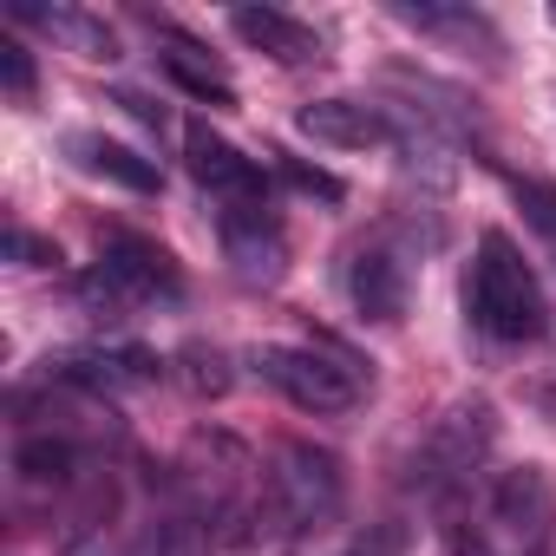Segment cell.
Listing matches in <instances>:
<instances>
[{
    "label": "cell",
    "mask_w": 556,
    "mask_h": 556,
    "mask_svg": "<svg viewBox=\"0 0 556 556\" xmlns=\"http://www.w3.org/2000/svg\"><path fill=\"white\" fill-rule=\"evenodd\" d=\"M465 308L504 348H523V341H543L549 334L543 282H536V268L523 262V249L504 229H484L478 236V255H471V275H465Z\"/></svg>",
    "instance_id": "cell-1"
},
{
    "label": "cell",
    "mask_w": 556,
    "mask_h": 556,
    "mask_svg": "<svg viewBox=\"0 0 556 556\" xmlns=\"http://www.w3.org/2000/svg\"><path fill=\"white\" fill-rule=\"evenodd\" d=\"M491 439H497L491 400H458V406H445V413L432 419V432L419 439V452H413V491L445 497V491L471 484L478 465H484V452H491Z\"/></svg>",
    "instance_id": "cell-2"
},
{
    "label": "cell",
    "mask_w": 556,
    "mask_h": 556,
    "mask_svg": "<svg viewBox=\"0 0 556 556\" xmlns=\"http://www.w3.org/2000/svg\"><path fill=\"white\" fill-rule=\"evenodd\" d=\"M86 302L105 308V315H125V308H151V302H177L184 295V268L170 262V249L144 242V236H112L99 268L86 275Z\"/></svg>",
    "instance_id": "cell-3"
},
{
    "label": "cell",
    "mask_w": 556,
    "mask_h": 556,
    "mask_svg": "<svg viewBox=\"0 0 556 556\" xmlns=\"http://www.w3.org/2000/svg\"><path fill=\"white\" fill-rule=\"evenodd\" d=\"M549 523H556V497H549L543 465H510L484 484V510H478L471 530L497 556H536L549 543Z\"/></svg>",
    "instance_id": "cell-4"
},
{
    "label": "cell",
    "mask_w": 556,
    "mask_h": 556,
    "mask_svg": "<svg viewBox=\"0 0 556 556\" xmlns=\"http://www.w3.org/2000/svg\"><path fill=\"white\" fill-rule=\"evenodd\" d=\"M249 367H255L275 393H289L302 413H354V406H361V374H354L341 354L262 341V348L249 354Z\"/></svg>",
    "instance_id": "cell-5"
},
{
    "label": "cell",
    "mask_w": 556,
    "mask_h": 556,
    "mask_svg": "<svg viewBox=\"0 0 556 556\" xmlns=\"http://www.w3.org/2000/svg\"><path fill=\"white\" fill-rule=\"evenodd\" d=\"M268 504L282 517V530H321L341 510V458L289 439L275 452V471H268Z\"/></svg>",
    "instance_id": "cell-6"
},
{
    "label": "cell",
    "mask_w": 556,
    "mask_h": 556,
    "mask_svg": "<svg viewBox=\"0 0 556 556\" xmlns=\"http://www.w3.org/2000/svg\"><path fill=\"white\" fill-rule=\"evenodd\" d=\"M47 367L73 387H86V393H125V387H151L164 374V361L138 341H86V348L53 354Z\"/></svg>",
    "instance_id": "cell-7"
},
{
    "label": "cell",
    "mask_w": 556,
    "mask_h": 556,
    "mask_svg": "<svg viewBox=\"0 0 556 556\" xmlns=\"http://www.w3.org/2000/svg\"><path fill=\"white\" fill-rule=\"evenodd\" d=\"M184 157H190V177H197L210 197H223V203H268V170H262L255 157H242L223 131L190 125V131H184Z\"/></svg>",
    "instance_id": "cell-8"
},
{
    "label": "cell",
    "mask_w": 556,
    "mask_h": 556,
    "mask_svg": "<svg viewBox=\"0 0 556 556\" xmlns=\"http://www.w3.org/2000/svg\"><path fill=\"white\" fill-rule=\"evenodd\" d=\"M216 229H223V255L236 262L242 282H275L282 275L289 242H282V223L268 216V203H223Z\"/></svg>",
    "instance_id": "cell-9"
},
{
    "label": "cell",
    "mask_w": 556,
    "mask_h": 556,
    "mask_svg": "<svg viewBox=\"0 0 556 556\" xmlns=\"http://www.w3.org/2000/svg\"><path fill=\"white\" fill-rule=\"evenodd\" d=\"M295 131L315 138V144H328V151H374V144H393V125H387L374 105H361V99H315V105L295 112Z\"/></svg>",
    "instance_id": "cell-10"
},
{
    "label": "cell",
    "mask_w": 556,
    "mask_h": 556,
    "mask_svg": "<svg viewBox=\"0 0 556 556\" xmlns=\"http://www.w3.org/2000/svg\"><path fill=\"white\" fill-rule=\"evenodd\" d=\"M406 289H413V275H406L400 249H387V242L361 249L354 268H348V295H354V308L367 321H400L406 315Z\"/></svg>",
    "instance_id": "cell-11"
},
{
    "label": "cell",
    "mask_w": 556,
    "mask_h": 556,
    "mask_svg": "<svg viewBox=\"0 0 556 556\" xmlns=\"http://www.w3.org/2000/svg\"><path fill=\"white\" fill-rule=\"evenodd\" d=\"M229 27H236V40H249V47L268 53L275 66H308V60H321V34L302 27V21L282 14V8H236Z\"/></svg>",
    "instance_id": "cell-12"
},
{
    "label": "cell",
    "mask_w": 556,
    "mask_h": 556,
    "mask_svg": "<svg viewBox=\"0 0 556 556\" xmlns=\"http://www.w3.org/2000/svg\"><path fill=\"white\" fill-rule=\"evenodd\" d=\"M14 21H27V27H40L47 40H60L66 53H79V60H118V34L99 21V14H86V8H34V0H14Z\"/></svg>",
    "instance_id": "cell-13"
},
{
    "label": "cell",
    "mask_w": 556,
    "mask_h": 556,
    "mask_svg": "<svg viewBox=\"0 0 556 556\" xmlns=\"http://www.w3.org/2000/svg\"><path fill=\"white\" fill-rule=\"evenodd\" d=\"M66 151L79 157V170L112 177V184H125V190H144V197H151V190L164 184V170H157L144 151H131V144H118V138H105V131H73Z\"/></svg>",
    "instance_id": "cell-14"
},
{
    "label": "cell",
    "mask_w": 556,
    "mask_h": 556,
    "mask_svg": "<svg viewBox=\"0 0 556 556\" xmlns=\"http://www.w3.org/2000/svg\"><path fill=\"white\" fill-rule=\"evenodd\" d=\"M164 73L190 92V99H210V105H236V86H229V73L197 47V40H184V34H164Z\"/></svg>",
    "instance_id": "cell-15"
},
{
    "label": "cell",
    "mask_w": 556,
    "mask_h": 556,
    "mask_svg": "<svg viewBox=\"0 0 556 556\" xmlns=\"http://www.w3.org/2000/svg\"><path fill=\"white\" fill-rule=\"evenodd\" d=\"M14 471L34 478V484H66V478L79 471V445H73V439H53V432H34V439H21V452H14Z\"/></svg>",
    "instance_id": "cell-16"
},
{
    "label": "cell",
    "mask_w": 556,
    "mask_h": 556,
    "mask_svg": "<svg viewBox=\"0 0 556 556\" xmlns=\"http://www.w3.org/2000/svg\"><path fill=\"white\" fill-rule=\"evenodd\" d=\"M177 380H184V393H197V400H223L229 393V361H223V348H203V341H190L177 361Z\"/></svg>",
    "instance_id": "cell-17"
},
{
    "label": "cell",
    "mask_w": 556,
    "mask_h": 556,
    "mask_svg": "<svg viewBox=\"0 0 556 556\" xmlns=\"http://www.w3.org/2000/svg\"><path fill=\"white\" fill-rule=\"evenodd\" d=\"M510 197H517L523 223L536 229V242L556 255V184L549 177H510Z\"/></svg>",
    "instance_id": "cell-18"
},
{
    "label": "cell",
    "mask_w": 556,
    "mask_h": 556,
    "mask_svg": "<svg viewBox=\"0 0 556 556\" xmlns=\"http://www.w3.org/2000/svg\"><path fill=\"white\" fill-rule=\"evenodd\" d=\"M0 86H8L14 99H34V86H40V73H34V53H27L21 40H0Z\"/></svg>",
    "instance_id": "cell-19"
},
{
    "label": "cell",
    "mask_w": 556,
    "mask_h": 556,
    "mask_svg": "<svg viewBox=\"0 0 556 556\" xmlns=\"http://www.w3.org/2000/svg\"><path fill=\"white\" fill-rule=\"evenodd\" d=\"M151 556H210V530H203V523H190V517H177V523H164V530H157Z\"/></svg>",
    "instance_id": "cell-20"
},
{
    "label": "cell",
    "mask_w": 556,
    "mask_h": 556,
    "mask_svg": "<svg viewBox=\"0 0 556 556\" xmlns=\"http://www.w3.org/2000/svg\"><path fill=\"white\" fill-rule=\"evenodd\" d=\"M282 177H289L295 190L321 197V203H341V177H328V170H315V164H302V157H282Z\"/></svg>",
    "instance_id": "cell-21"
},
{
    "label": "cell",
    "mask_w": 556,
    "mask_h": 556,
    "mask_svg": "<svg viewBox=\"0 0 556 556\" xmlns=\"http://www.w3.org/2000/svg\"><path fill=\"white\" fill-rule=\"evenodd\" d=\"M8 255H14V262H27V268H40V262H60V249H53V242H40L34 229H14V236H8Z\"/></svg>",
    "instance_id": "cell-22"
},
{
    "label": "cell",
    "mask_w": 556,
    "mask_h": 556,
    "mask_svg": "<svg viewBox=\"0 0 556 556\" xmlns=\"http://www.w3.org/2000/svg\"><path fill=\"white\" fill-rule=\"evenodd\" d=\"M445 556H497V549H491V543L465 523V530H452V536H445Z\"/></svg>",
    "instance_id": "cell-23"
},
{
    "label": "cell",
    "mask_w": 556,
    "mask_h": 556,
    "mask_svg": "<svg viewBox=\"0 0 556 556\" xmlns=\"http://www.w3.org/2000/svg\"><path fill=\"white\" fill-rule=\"evenodd\" d=\"M341 556H387V543H354V549H341Z\"/></svg>",
    "instance_id": "cell-24"
}]
</instances>
